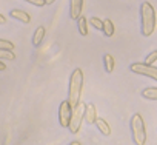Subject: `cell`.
Instances as JSON below:
<instances>
[{
  "mask_svg": "<svg viewBox=\"0 0 157 145\" xmlns=\"http://www.w3.org/2000/svg\"><path fill=\"white\" fill-rule=\"evenodd\" d=\"M140 17H142V34L145 37H149L155 29V11L149 2H142Z\"/></svg>",
  "mask_w": 157,
  "mask_h": 145,
  "instance_id": "cell-1",
  "label": "cell"
},
{
  "mask_svg": "<svg viewBox=\"0 0 157 145\" xmlns=\"http://www.w3.org/2000/svg\"><path fill=\"white\" fill-rule=\"evenodd\" d=\"M82 88H83V72L80 68H75L71 74L69 79V93H68V100L69 104L74 107L80 102V94H82Z\"/></svg>",
  "mask_w": 157,
  "mask_h": 145,
  "instance_id": "cell-2",
  "label": "cell"
},
{
  "mask_svg": "<svg viewBox=\"0 0 157 145\" xmlns=\"http://www.w3.org/2000/svg\"><path fill=\"white\" fill-rule=\"evenodd\" d=\"M131 134H132V140L137 145H143L146 142V131H145V122L143 117L136 113L131 117Z\"/></svg>",
  "mask_w": 157,
  "mask_h": 145,
  "instance_id": "cell-3",
  "label": "cell"
},
{
  "mask_svg": "<svg viewBox=\"0 0 157 145\" xmlns=\"http://www.w3.org/2000/svg\"><path fill=\"white\" fill-rule=\"evenodd\" d=\"M85 107L86 104H82V102H78L77 105L72 107V116H71V122L68 127L72 134L78 133V130L82 127V120L85 119Z\"/></svg>",
  "mask_w": 157,
  "mask_h": 145,
  "instance_id": "cell-4",
  "label": "cell"
},
{
  "mask_svg": "<svg viewBox=\"0 0 157 145\" xmlns=\"http://www.w3.org/2000/svg\"><path fill=\"white\" fill-rule=\"evenodd\" d=\"M129 69L136 74H140V76H146L152 80L157 82V66H154L152 63H146V62H136L129 66Z\"/></svg>",
  "mask_w": 157,
  "mask_h": 145,
  "instance_id": "cell-5",
  "label": "cell"
},
{
  "mask_svg": "<svg viewBox=\"0 0 157 145\" xmlns=\"http://www.w3.org/2000/svg\"><path fill=\"white\" fill-rule=\"evenodd\" d=\"M71 116H72V105L69 104V100H63L59 107V122L63 128L69 127Z\"/></svg>",
  "mask_w": 157,
  "mask_h": 145,
  "instance_id": "cell-6",
  "label": "cell"
},
{
  "mask_svg": "<svg viewBox=\"0 0 157 145\" xmlns=\"http://www.w3.org/2000/svg\"><path fill=\"white\" fill-rule=\"evenodd\" d=\"M83 10V0H69V17L72 20H77L82 16Z\"/></svg>",
  "mask_w": 157,
  "mask_h": 145,
  "instance_id": "cell-7",
  "label": "cell"
},
{
  "mask_svg": "<svg viewBox=\"0 0 157 145\" xmlns=\"http://www.w3.org/2000/svg\"><path fill=\"white\" fill-rule=\"evenodd\" d=\"M85 120L90 125L96 123V120H97V110H96L94 104H86V107H85Z\"/></svg>",
  "mask_w": 157,
  "mask_h": 145,
  "instance_id": "cell-8",
  "label": "cell"
},
{
  "mask_svg": "<svg viewBox=\"0 0 157 145\" xmlns=\"http://www.w3.org/2000/svg\"><path fill=\"white\" fill-rule=\"evenodd\" d=\"M11 17L20 20L22 23H29V22H31V16H29L28 13L22 11V10H13V11H11Z\"/></svg>",
  "mask_w": 157,
  "mask_h": 145,
  "instance_id": "cell-9",
  "label": "cell"
},
{
  "mask_svg": "<svg viewBox=\"0 0 157 145\" xmlns=\"http://www.w3.org/2000/svg\"><path fill=\"white\" fill-rule=\"evenodd\" d=\"M96 125H97V130L103 134V136H109L111 134V127L108 125V122L105 120V119H102V117H97V120H96Z\"/></svg>",
  "mask_w": 157,
  "mask_h": 145,
  "instance_id": "cell-10",
  "label": "cell"
},
{
  "mask_svg": "<svg viewBox=\"0 0 157 145\" xmlns=\"http://www.w3.org/2000/svg\"><path fill=\"white\" fill-rule=\"evenodd\" d=\"M142 97L148 100H157V87H149L142 91Z\"/></svg>",
  "mask_w": 157,
  "mask_h": 145,
  "instance_id": "cell-11",
  "label": "cell"
},
{
  "mask_svg": "<svg viewBox=\"0 0 157 145\" xmlns=\"http://www.w3.org/2000/svg\"><path fill=\"white\" fill-rule=\"evenodd\" d=\"M43 37H45V28H43V26H39V28L36 29L34 36H33V43H34L36 46H39V45L42 43Z\"/></svg>",
  "mask_w": 157,
  "mask_h": 145,
  "instance_id": "cell-12",
  "label": "cell"
},
{
  "mask_svg": "<svg viewBox=\"0 0 157 145\" xmlns=\"http://www.w3.org/2000/svg\"><path fill=\"white\" fill-rule=\"evenodd\" d=\"M103 34H105L106 37L114 36V23H113L109 19L103 20Z\"/></svg>",
  "mask_w": 157,
  "mask_h": 145,
  "instance_id": "cell-13",
  "label": "cell"
},
{
  "mask_svg": "<svg viewBox=\"0 0 157 145\" xmlns=\"http://www.w3.org/2000/svg\"><path fill=\"white\" fill-rule=\"evenodd\" d=\"M78 33L82 36H88V20L86 17H78Z\"/></svg>",
  "mask_w": 157,
  "mask_h": 145,
  "instance_id": "cell-14",
  "label": "cell"
},
{
  "mask_svg": "<svg viewBox=\"0 0 157 145\" xmlns=\"http://www.w3.org/2000/svg\"><path fill=\"white\" fill-rule=\"evenodd\" d=\"M103 62H105V68H106V71H108V72H113V71H114V66H116L114 57H113L111 54H105Z\"/></svg>",
  "mask_w": 157,
  "mask_h": 145,
  "instance_id": "cell-15",
  "label": "cell"
},
{
  "mask_svg": "<svg viewBox=\"0 0 157 145\" xmlns=\"http://www.w3.org/2000/svg\"><path fill=\"white\" fill-rule=\"evenodd\" d=\"M14 60L16 59V54H14V49H0V60Z\"/></svg>",
  "mask_w": 157,
  "mask_h": 145,
  "instance_id": "cell-16",
  "label": "cell"
},
{
  "mask_svg": "<svg viewBox=\"0 0 157 145\" xmlns=\"http://www.w3.org/2000/svg\"><path fill=\"white\" fill-rule=\"evenodd\" d=\"M90 25L94 26V28L99 29V31H103V20L99 19V17H91V19H90Z\"/></svg>",
  "mask_w": 157,
  "mask_h": 145,
  "instance_id": "cell-17",
  "label": "cell"
},
{
  "mask_svg": "<svg viewBox=\"0 0 157 145\" xmlns=\"http://www.w3.org/2000/svg\"><path fill=\"white\" fill-rule=\"evenodd\" d=\"M0 49H14V43L5 39H0Z\"/></svg>",
  "mask_w": 157,
  "mask_h": 145,
  "instance_id": "cell-18",
  "label": "cell"
},
{
  "mask_svg": "<svg viewBox=\"0 0 157 145\" xmlns=\"http://www.w3.org/2000/svg\"><path fill=\"white\" fill-rule=\"evenodd\" d=\"M155 60H157V49H155V51H151V53L148 54V57H146L145 62H146V63H154Z\"/></svg>",
  "mask_w": 157,
  "mask_h": 145,
  "instance_id": "cell-19",
  "label": "cell"
},
{
  "mask_svg": "<svg viewBox=\"0 0 157 145\" xmlns=\"http://www.w3.org/2000/svg\"><path fill=\"white\" fill-rule=\"evenodd\" d=\"M25 2H28V3H31L34 6H39V8L46 5V0H25Z\"/></svg>",
  "mask_w": 157,
  "mask_h": 145,
  "instance_id": "cell-20",
  "label": "cell"
},
{
  "mask_svg": "<svg viewBox=\"0 0 157 145\" xmlns=\"http://www.w3.org/2000/svg\"><path fill=\"white\" fill-rule=\"evenodd\" d=\"M6 23V19H5V16H2L0 14V25H5Z\"/></svg>",
  "mask_w": 157,
  "mask_h": 145,
  "instance_id": "cell-21",
  "label": "cell"
},
{
  "mask_svg": "<svg viewBox=\"0 0 157 145\" xmlns=\"http://www.w3.org/2000/svg\"><path fill=\"white\" fill-rule=\"evenodd\" d=\"M5 69H6V65H5L2 60H0V71H5Z\"/></svg>",
  "mask_w": 157,
  "mask_h": 145,
  "instance_id": "cell-22",
  "label": "cell"
},
{
  "mask_svg": "<svg viewBox=\"0 0 157 145\" xmlns=\"http://www.w3.org/2000/svg\"><path fill=\"white\" fill-rule=\"evenodd\" d=\"M71 145H80V142H78V140H74V142H71Z\"/></svg>",
  "mask_w": 157,
  "mask_h": 145,
  "instance_id": "cell-23",
  "label": "cell"
},
{
  "mask_svg": "<svg viewBox=\"0 0 157 145\" xmlns=\"http://www.w3.org/2000/svg\"><path fill=\"white\" fill-rule=\"evenodd\" d=\"M56 0H46V5H51V3H54Z\"/></svg>",
  "mask_w": 157,
  "mask_h": 145,
  "instance_id": "cell-24",
  "label": "cell"
}]
</instances>
